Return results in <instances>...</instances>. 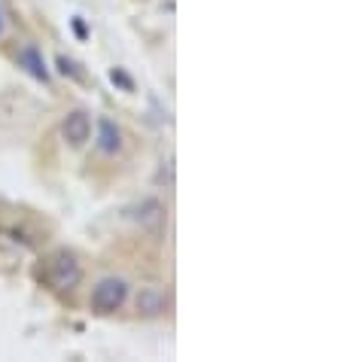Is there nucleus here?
<instances>
[{
  "label": "nucleus",
  "instance_id": "1",
  "mask_svg": "<svg viewBox=\"0 0 341 362\" xmlns=\"http://www.w3.org/2000/svg\"><path fill=\"white\" fill-rule=\"evenodd\" d=\"M43 277L52 293H74V289L83 284V262L74 250H55L49 253L46 265H43Z\"/></svg>",
  "mask_w": 341,
  "mask_h": 362
},
{
  "label": "nucleus",
  "instance_id": "2",
  "mask_svg": "<svg viewBox=\"0 0 341 362\" xmlns=\"http://www.w3.org/2000/svg\"><path fill=\"white\" fill-rule=\"evenodd\" d=\"M125 301H128V280H122V277H101L92 286L88 308H92V314L107 317V314H116Z\"/></svg>",
  "mask_w": 341,
  "mask_h": 362
},
{
  "label": "nucleus",
  "instance_id": "3",
  "mask_svg": "<svg viewBox=\"0 0 341 362\" xmlns=\"http://www.w3.org/2000/svg\"><path fill=\"white\" fill-rule=\"evenodd\" d=\"M128 219H132L140 231H146V235H162L165 223H168V207L158 198L149 195L128 207Z\"/></svg>",
  "mask_w": 341,
  "mask_h": 362
},
{
  "label": "nucleus",
  "instance_id": "4",
  "mask_svg": "<svg viewBox=\"0 0 341 362\" xmlns=\"http://www.w3.org/2000/svg\"><path fill=\"white\" fill-rule=\"evenodd\" d=\"M62 137L70 149H83L92 140V113L88 110H70L62 119Z\"/></svg>",
  "mask_w": 341,
  "mask_h": 362
},
{
  "label": "nucleus",
  "instance_id": "5",
  "mask_svg": "<svg viewBox=\"0 0 341 362\" xmlns=\"http://www.w3.org/2000/svg\"><path fill=\"white\" fill-rule=\"evenodd\" d=\"M168 308H170V296H168V289L162 286H140V293L134 296V310H137V317H144V320H156V317H162L168 314Z\"/></svg>",
  "mask_w": 341,
  "mask_h": 362
},
{
  "label": "nucleus",
  "instance_id": "6",
  "mask_svg": "<svg viewBox=\"0 0 341 362\" xmlns=\"http://www.w3.org/2000/svg\"><path fill=\"white\" fill-rule=\"evenodd\" d=\"M125 146V132L119 128V122H113L110 116H101L95 125V149L101 156H119Z\"/></svg>",
  "mask_w": 341,
  "mask_h": 362
},
{
  "label": "nucleus",
  "instance_id": "7",
  "mask_svg": "<svg viewBox=\"0 0 341 362\" xmlns=\"http://www.w3.org/2000/svg\"><path fill=\"white\" fill-rule=\"evenodd\" d=\"M16 64L22 67L28 76L40 79V83H49V67H46V62H43V55H40V49H37V46H25V49H18Z\"/></svg>",
  "mask_w": 341,
  "mask_h": 362
},
{
  "label": "nucleus",
  "instance_id": "8",
  "mask_svg": "<svg viewBox=\"0 0 341 362\" xmlns=\"http://www.w3.org/2000/svg\"><path fill=\"white\" fill-rule=\"evenodd\" d=\"M55 64H58V74H64V76H70V79H76V83H83V79H86V74L79 70V64L74 62V58L58 55V58H55Z\"/></svg>",
  "mask_w": 341,
  "mask_h": 362
},
{
  "label": "nucleus",
  "instance_id": "9",
  "mask_svg": "<svg viewBox=\"0 0 341 362\" xmlns=\"http://www.w3.org/2000/svg\"><path fill=\"white\" fill-rule=\"evenodd\" d=\"M4 25H6V22H4V9H0V34H4Z\"/></svg>",
  "mask_w": 341,
  "mask_h": 362
}]
</instances>
